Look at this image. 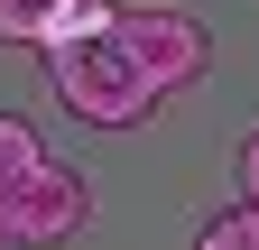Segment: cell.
Masks as SVG:
<instances>
[{"mask_svg":"<svg viewBox=\"0 0 259 250\" xmlns=\"http://www.w3.org/2000/svg\"><path fill=\"white\" fill-rule=\"evenodd\" d=\"M47 93L65 102V120H83V130H139L157 111L148 74L130 65V47L111 28H83V37H56L47 47Z\"/></svg>","mask_w":259,"mask_h":250,"instance_id":"1","label":"cell"},{"mask_svg":"<svg viewBox=\"0 0 259 250\" xmlns=\"http://www.w3.org/2000/svg\"><path fill=\"white\" fill-rule=\"evenodd\" d=\"M111 37L130 47V65L148 74V93L167 102V93H194L213 65V37H204V19L176 10V0H130V10H111Z\"/></svg>","mask_w":259,"mask_h":250,"instance_id":"2","label":"cell"},{"mask_svg":"<svg viewBox=\"0 0 259 250\" xmlns=\"http://www.w3.org/2000/svg\"><path fill=\"white\" fill-rule=\"evenodd\" d=\"M83 213H93V185L65 158H47V167H28L0 195V250H65L83 232Z\"/></svg>","mask_w":259,"mask_h":250,"instance_id":"3","label":"cell"},{"mask_svg":"<svg viewBox=\"0 0 259 250\" xmlns=\"http://www.w3.org/2000/svg\"><path fill=\"white\" fill-rule=\"evenodd\" d=\"M120 0H0V47H56L83 28H111Z\"/></svg>","mask_w":259,"mask_h":250,"instance_id":"4","label":"cell"},{"mask_svg":"<svg viewBox=\"0 0 259 250\" xmlns=\"http://www.w3.org/2000/svg\"><path fill=\"white\" fill-rule=\"evenodd\" d=\"M28 167H47V139L28 130L19 111H0V195H10V185H19Z\"/></svg>","mask_w":259,"mask_h":250,"instance_id":"5","label":"cell"},{"mask_svg":"<svg viewBox=\"0 0 259 250\" xmlns=\"http://www.w3.org/2000/svg\"><path fill=\"white\" fill-rule=\"evenodd\" d=\"M194 250H259V213H250V204H232V213H213V223H204V241H194Z\"/></svg>","mask_w":259,"mask_h":250,"instance_id":"6","label":"cell"},{"mask_svg":"<svg viewBox=\"0 0 259 250\" xmlns=\"http://www.w3.org/2000/svg\"><path fill=\"white\" fill-rule=\"evenodd\" d=\"M232 176H241V204H250V213H259V130H250V139H241V148H232Z\"/></svg>","mask_w":259,"mask_h":250,"instance_id":"7","label":"cell"}]
</instances>
